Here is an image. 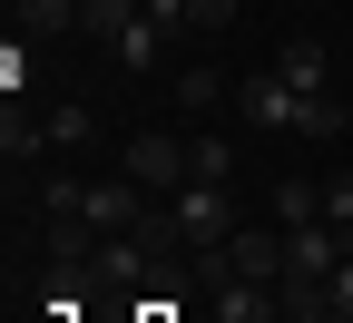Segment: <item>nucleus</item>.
I'll list each match as a JSON object with an SVG mask.
<instances>
[{
	"label": "nucleus",
	"mask_w": 353,
	"mask_h": 323,
	"mask_svg": "<svg viewBox=\"0 0 353 323\" xmlns=\"http://www.w3.org/2000/svg\"><path fill=\"white\" fill-rule=\"evenodd\" d=\"M187 157H196L206 187H236V147H226V137H187Z\"/></svg>",
	"instance_id": "2eb2a0df"
},
{
	"label": "nucleus",
	"mask_w": 353,
	"mask_h": 323,
	"mask_svg": "<svg viewBox=\"0 0 353 323\" xmlns=\"http://www.w3.org/2000/svg\"><path fill=\"white\" fill-rule=\"evenodd\" d=\"M138 323H167V304H148V313H138Z\"/></svg>",
	"instance_id": "6ab92c4d"
},
{
	"label": "nucleus",
	"mask_w": 353,
	"mask_h": 323,
	"mask_svg": "<svg viewBox=\"0 0 353 323\" xmlns=\"http://www.w3.org/2000/svg\"><path fill=\"white\" fill-rule=\"evenodd\" d=\"M39 147H50V118H30L10 98V108H0V157H39Z\"/></svg>",
	"instance_id": "6e6552de"
},
{
	"label": "nucleus",
	"mask_w": 353,
	"mask_h": 323,
	"mask_svg": "<svg viewBox=\"0 0 353 323\" xmlns=\"http://www.w3.org/2000/svg\"><path fill=\"white\" fill-rule=\"evenodd\" d=\"M314 187H324V225H334L343 245H353V167H334V176H314Z\"/></svg>",
	"instance_id": "4468645a"
},
{
	"label": "nucleus",
	"mask_w": 353,
	"mask_h": 323,
	"mask_svg": "<svg viewBox=\"0 0 353 323\" xmlns=\"http://www.w3.org/2000/svg\"><path fill=\"white\" fill-rule=\"evenodd\" d=\"M128 20H148V0H79V30L88 39H118Z\"/></svg>",
	"instance_id": "1a4fd4ad"
},
{
	"label": "nucleus",
	"mask_w": 353,
	"mask_h": 323,
	"mask_svg": "<svg viewBox=\"0 0 353 323\" xmlns=\"http://www.w3.org/2000/svg\"><path fill=\"white\" fill-rule=\"evenodd\" d=\"M275 79H285V88H304V98H324V88H334V50H324L314 30H294L285 50H275Z\"/></svg>",
	"instance_id": "20e7f679"
},
{
	"label": "nucleus",
	"mask_w": 353,
	"mask_h": 323,
	"mask_svg": "<svg viewBox=\"0 0 353 323\" xmlns=\"http://www.w3.org/2000/svg\"><path fill=\"white\" fill-rule=\"evenodd\" d=\"M226 79H236V69H216V59L176 69V108H216V98H226Z\"/></svg>",
	"instance_id": "9d476101"
},
{
	"label": "nucleus",
	"mask_w": 353,
	"mask_h": 323,
	"mask_svg": "<svg viewBox=\"0 0 353 323\" xmlns=\"http://www.w3.org/2000/svg\"><path fill=\"white\" fill-rule=\"evenodd\" d=\"M324 216V187H314V176H285V187H275V225H314Z\"/></svg>",
	"instance_id": "f8f14e48"
},
{
	"label": "nucleus",
	"mask_w": 353,
	"mask_h": 323,
	"mask_svg": "<svg viewBox=\"0 0 353 323\" xmlns=\"http://www.w3.org/2000/svg\"><path fill=\"white\" fill-rule=\"evenodd\" d=\"M324 294H334V313H353V255L334 264V284H324Z\"/></svg>",
	"instance_id": "f3484780"
},
{
	"label": "nucleus",
	"mask_w": 353,
	"mask_h": 323,
	"mask_svg": "<svg viewBox=\"0 0 353 323\" xmlns=\"http://www.w3.org/2000/svg\"><path fill=\"white\" fill-rule=\"evenodd\" d=\"M226 274H236V284H285V225H236V236H226Z\"/></svg>",
	"instance_id": "7ed1b4c3"
},
{
	"label": "nucleus",
	"mask_w": 353,
	"mask_h": 323,
	"mask_svg": "<svg viewBox=\"0 0 353 323\" xmlns=\"http://www.w3.org/2000/svg\"><path fill=\"white\" fill-rule=\"evenodd\" d=\"M128 176H138L148 196H176L196 176V157H187V137H167V127H148V137H128V157H118Z\"/></svg>",
	"instance_id": "f03ea898"
},
{
	"label": "nucleus",
	"mask_w": 353,
	"mask_h": 323,
	"mask_svg": "<svg viewBox=\"0 0 353 323\" xmlns=\"http://www.w3.org/2000/svg\"><path fill=\"white\" fill-rule=\"evenodd\" d=\"M39 88V50H30V30H10L0 39V98H30Z\"/></svg>",
	"instance_id": "0eeeda50"
},
{
	"label": "nucleus",
	"mask_w": 353,
	"mask_h": 323,
	"mask_svg": "<svg viewBox=\"0 0 353 323\" xmlns=\"http://www.w3.org/2000/svg\"><path fill=\"white\" fill-rule=\"evenodd\" d=\"M187 10H196V0H148V20H167V30L187 20Z\"/></svg>",
	"instance_id": "a211bd4d"
},
{
	"label": "nucleus",
	"mask_w": 353,
	"mask_h": 323,
	"mask_svg": "<svg viewBox=\"0 0 353 323\" xmlns=\"http://www.w3.org/2000/svg\"><path fill=\"white\" fill-rule=\"evenodd\" d=\"M343 137H353V98H343Z\"/></svg>",
	"instance_id": "aec40b11"
},
{
	"label": "nucleus",
	"mask_w": 353,
	"mask_h": 323,
	"mask_svg": "<svg viewBox=\"0 0 353 323\" xmlns=\"http://www.w3.org/2000/svg\"><path fill=\"white\" fill-rule=\"evenodd\" d=\"M294 98H304V88H285V79H275V69H255V79H245V88H236V108H245V118H255V127H294Z\"/></svg>",
	"instance_id": "39448f33"
},
{
	"label": "nucleus",
	"mask_w": 353,
	"mask_h": 323,
	"mask_svg": "<svg viewBox=\"0 0 353 323\" xmlns=\"http://www.w3.org/2000/svg\"><path fill=\"white\" fill-rule=\"evenodd\" d=\"M334 127H343V108H334V88H324V98H294V127H285V137H304V147H324Z\"/></svg>",
	"instance_id": "9b49d317"
},
{
	"label": "nucleus",
	"mask_w": 353,
	"mask_h": 323,
	"mask_svg": "<svg viewBox=\"0 0 353 323\" xmlns=\"http://www.w3.org/2000/svg\"><path fill=\"white\" fill-rule=\"evenodd\" d=\"M167 39H176V30H167V20H128V30H118V39H108V50H118V69H138V79H148V69H157V59H167Z\"/></svg>",
	"instance_id": "423d86ee"
},
{
	"label": "nucleus",
	"mask_w": 353,
	"mask_h": 323,
	"mask_svg": "<svg viewBox=\"0 0 353 323\" xmlns=\"http://www.w3.org/2000/svg\"><path fill=\"white\" fill-rule=\"evenodd\" d=\"M187 30H206V39H216V30H236V0H196V10H187Z\"/></svg>",
	"instance_id": "dca6fc26"
},
{
	"label": "nucleus",
	"mask_w": 353,
	"mask_h": 323,
	"mask_svg": "<svg viewBox=\"0 0 353 323\" xmlns=\"http://www.w3.org/2000/svg\"><path fill=\"white\" fill-rule=\"evenodd\" d=\"M167 225H176V245H226V236H236V187L187 176V187L167 196Z\"/></svg>",
	"instance_id": "f257e3e1"
},
{
	"label": "nucleus",
	"mask_w": 353,
	"mask_h": 323,
	"mask_svg": "<svg viewBox=\"0 0 353 323\" xmlns=\"http://www.w3.org/2000/svg\"><path fill=\"white\" fill-rule=\"evenodd\" d=\"M88 137H99V118H88L79 98H59V108H50V147H69V157H79Z\"/></svg>",
	"instance_id": "ddd939ff"
}]
</instances>
